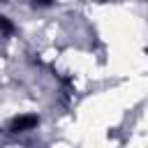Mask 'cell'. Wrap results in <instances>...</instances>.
<instances>
[{
    "label": "cell",
    "instance_id": "7a4b0ae2",
    "mask_svg": "<svg viewBox=\"0 0 148 148\" xmlns=\"http://www.w3.org/2000/svg\"><path fill=\"white\" fill-rule=\"evenodd\" d=\"M0 32H5V35H12V32H14V25H12L5 16H0Z\"/></svg>",
    "mask_w": 148,
    "mask_h": 148
},
{
    "label": "cell",
    "instance_id": "3957f363",
    "mask_svg": "<svg viewBox=\"0 0 148 148\" xmlns=\"http://www.w3.org/2000/svg\"><path fill=\"white\" fill-rule=\"evenodd\" d=\"M37 2H39V5H44V7H49V5H51V0H35V5H37Z\"/></svg>",
    "mask_w": 148,
    "mask_h": 148
},
{
    "label": "cell",
    "instance_id": "6da1fadb",
    "mask_svg": "<svg viewBox=\"0 0 148 148\" xmlns=\"http://www.w3.org/2000/svg\"><path fill=\"white\" fill-rule=\"evenodd\" d=\"M37 116H18V118H14L12 123H9V130L12 132H28V130H32V127H37Z\"/></svg>",
    "mask_w": 148,
    "mask_h": 148
}]
</instances>
